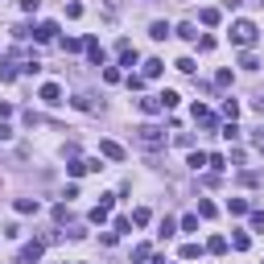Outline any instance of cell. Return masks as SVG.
<instances>
[{
	"label": "cell",
	"mask_w": 264,
	"mask_h": 264,
	"mask_svg": "<svg viewBox=\"0 0 264 264\" xmlns=\"http://www.w3.org/2000/svg\"><path fill=\"white\" fill-rule=\"evenodd\" d=\"M161 71H165V62H161V58H149V62H145V79H157Z\"/></svg>",
	"instance_id": "cell-15"
},
{
	"label": "cell",
	"mask_w": 264,
	"mask_h": 264,
	"mask_svg": "<svg viewBox=\"0 0 264 264\" xmlns=\"http://www.w3.org/2000/svg\"><path fill=\"white\" fill-rule=\"evenodd\" d=\"M207 252H215V256H219V252H227V240H223V236H211V244H207Z\"/></svg>",
	"instance_id": "cell-27"
},
{
	"label": "cell",
	"mask_w": 264,
	"mask_h": 264,
	"mask_svg": "<svg viewBox=\"0 0 264 264\" xmlns=\"http://www.w3.org/2000/svg\"><path fill=\"white\" fill-rule=\"evenodd\" d=\"M198 21H203V25H219L223 13H219V9H203V13H198Z\"/></svg>",
	"instance_id": "cell-17"
},
{
	"label": "cell",
	"mask_w": 264,
	"mask_h": 264,
	"mask_svg": "<svg viewBox=\"0 0 264 264\" xmlns=\"http://www.w3.org/2000/svg\"><path fill=\"white\" fill-rule=\"evenodd\" d=\"M21 9H25V13H38V9H42V0H21Z\"/></svg>",
	"instance_id": "cell-39"
},
{
	"label": "cell",
	"mask_w": 264,
	"mask_h": 264,
	"mask_svg": "<svg viewBox=\"0 0 264 264\" xmlns=\"http://www.w3.org/2000/svg\"><path fill=\"white\" fill-rule=\"evenodd\" d=\"M157 236H161V240H170V236H178V223H174V219H161V231H157Z\"/></svg>",
	"instance_id": "cell-20"
},
{
	"label": "cell",
	"mask_w": 264,
	"mask_h": 264,
	"mask_svg": "<svg viewBox=\"0 0 264 264\" xmlns=\"http://www.w3.org/2000/svg\"><path fill=\"white\" fill-rule=\"evenodd\" d=\"M99 153H104L108 161H124V149H120L116 141H99Z\"/></svg>",
	"instance_id": "cell-7"
},
{
	"label": "cell",
	"mask_w": 264,
	"mask_h": 264,
	"mask_svg": "<svg viewBox=\"0 0 264 264\" xmlns=\"http://www.w3.org/2000/svg\"><path fill=\"white\" fill-rule=\"evenodd\" d=\"M207 165V153H190V170H203Z\"/></svg>",
	"instance_id": "cell-34"
},
{
	"label": "cell",
	"mask_w": 264,
	"mask_h": 264,
	"mask_svg": "<svg viewBox=\"0 0 264 264\" xmlns=\"http://www.w3.org/2000/svg\"><path fill=\"white\" fill-rule=\"evenodd\" d=\"M252 108H256V112L264 116V95H256V99H252Z\"/></svg>",
	"instance_id": "cell-41"
},
{
	"label": "cell",
	"mask_w": 264,
	"mask_h": 264,
	"mask_svg": "<svg viewBox=\"0 0 264 264\" xmlns=\"http://www.w3.org/2000/svg\"><path fill=\"white\" fill-rule=\"evenodd\" d=\"M108 211H112V207H104V203H99V207L91 211V223H108Z\"/></svg>",
	"instance_id": "cell-29"
},
{
	"label": "cell",
	"mask_w": 264,
	"mask_h": 264,
	"mask_svg": "<svg viewBox=\"0 0 264 264\" xmlns=\"http://www.w3.org/2000/svg\"><path fill=\"white\" fill-rule=\"evenodd\" d=\"M13 116V104H0V120H9Z\"/></svg>",
	"instance_id": "cell-40"
},
{
	"label": "cell",
	"mask_w": 264,
	"mask_h": 264,
	"mask_svg": "<svg viewBox=\"0 0 264 264\" xmlns=\"http://www.w3.org/2000/svg\"><path fill=\"white\" fill-rule=\"evenodd\" d=\"M153 215H149V207H137V211H132V223H137V227H145Z\"/></svg>",
	"instance_id": "cell-24"
},
{
	"label": "cell",
	"mask_w": 264,
	"mask_h": 264,
	"mask_svg": "<svg viewBox=\"0 0 264 264\" xmlns=\"http://www.w3.org/2000/svg\"><path fill=\"white\" fill-rule=\"evenodd\" d=\"M252 231H264V211H252Z\"/></svg>",
	"instance_id": "cell-38"
},
{
	"label": "cell",
	"mask_w": 264,
	"mask_h": 264,
	"mask_svg": "<svg viewBox=\"0 0 264 264\" xmlns=\"http://www.w3.org/2000/svg\"><path fill=\"white\" fill-rule=\"evenodd\" d=\"M223 116H227V120L240 116V104H236V99H223Z\"/></svg>",
	"instance_id": "cell-26"
},
{
	"label": "cell",
	"mask_w": 264,
	"mask_h": 264,
	"mask_svg": "<svg viewBox=\"0 0 264 264\" xmlns=\"http://www.w3.org/2000/svg\"><path fill=\"white\" fill-rule=\"evenodd\" d=\"M71 104H75L79 112H95V99H91V95H75V99H71Z\"/></svg>",
	"instance_id": "cell-18"
},
{
	"label": "cell",
	"mask_w": 264,
	"mask_h": 264,
	"mask_svg": "<svg viewBox=\"0 0 264 264\" xmlns=\"http://www.w3.org/2000/svg\"><path fill=\"white\" fill-rule=\"evenodd\" d=\"M141 112H145V116H157V112H165V108H161L157 95H145V99H141Z\"/></svg>",
	"instance_id": "cell-9"
},
{
	"label": "cell",
	"mask_w": 264,
	"mask_h": 264,
	"mask_svg": "<svg viewBox=\"0 0 264 264\" xmlns=\"http://www.w3.org/2000/svg\"><path fill=\"white\" fill-rule=\"evenodd\" d=\"M194 120H203L207 128H215V112H211V108H203V104H194Z\"/></svg>",
	"instance_id": "cell-12"
},
{
	"label": "cell",
	"mask_w": 264,
	"mask_h": 264,
	"mask_svg": "<svg viewBox=\"0 0 264 264\" xmlns=\"http://www.w3.org/2000/svg\"><path fill=\"white\" fill-rule=\"evenodd\" d=\"M198 215H203V219H215V215H219V207L211 203V198H198Z\"/></svg>",
	"instance_id": "cell-14"
},
{
	"label": "cell",
	"mask_w": 264,
	"mask_h": 264,
	"mask_svg": "<svg viewBox=\"0 0 264 264\" xmlns=\"http://www.w3.org/2000/svg\"><path fill=\"white\" fill-rule=\"evenodd\" d=\"M9 141H13V124L0 120V145H9Z\"/></svg>",
	"instance_id": "cell-33"
},
{
	"label": "cell",
	"mask_w": 264,
	"mask_h": 264,
	"mask_svg": "<svg viewBox=\"0 0 264 264\" xmlns=\"http://www.w3.org/2000/svg\"><path fill=\"white\" fill-rule=\"evenodd\" d=\"M42 248H46V244L33 240V244H25V248H21V256H17V260H21V264H38V260H42Z\"/></svg>",
	"instance_id": "cell-3"
},
{
	"label": "cell",
	"mask_w": 264,
	"mask_h": 264,
	"mask_svg": "<svg viewBox=\"0 0 264 264\" xmlns=\"http://www.w3.org/2000/svg\"><path fill=\"white\" fill-rule=\"evenodd\" d=\"M120 66H137V50L128 42H120Z\"/></svg>",
	"instance_id": "cell-11"
},
{
	"label": "cell",
	"mask_w": 264,
	"mask_h": 264,
	"mask_svg": "<svg viewBox=\"0 0 264 264\" xmlns=\"http://www.w3.org/2000/svg\"><path fill=\"white\" fill-rule=\"evenodd\" d=\"M13 79H17V66L5 62V66H0V83H13Z\"/></svg>",
	"instance_id": "cell-31"
},
{
	"label": "cell",
	"mask_w": 264,
	"mask_h": 264,
	"mask_svg": "<svg viewBox=\"0 0 264 264\" xmlns=\"http://www.w3.org/2000/svg\"><path fill=\"white\" fill-rule=\"evenodd\" d=\"M252 141H256V149H260V153H264V128H260V132H256V137H252Z\"/></svg>",
	"instance_id": "cell-42"
},
{
	"label": "cell",
	"mask_w": 264,
	"mask_h": 264,
	"mask_svg": "<svg viewBox=\"0 0 264 264\" xmlns=\"http://www.w3.org/2000/svg\"><path fill=\"white\" fill-rule=\"evenodd\" d=\"M240 66H244V71H256V66H260V58H256L252 50H244V54H240Z\"/></svg>",
	"instance_id": "cell-19"
},
{
	"label": "cell",
	"mask_w": 264,
	"mask_h": 264,
	"mask_svg": "<svg viewBox=\"0 0 264 264\" xmlns=\"http://www.w3.org/2000/svg\"><path fill=\"white\" fill-rule=\"evenodd\" d=\"M17 215H38V198H17Z\"/></svg>",
	"instance_id": "cell-13"
},
{
	"label": "cell",
	"mask_w": 264,
	"mask_h": 264,
	"mask_svg": "<svg viewBox=\"0 0 264 264\" xmlns=\"http://www.w3.org/2000/svg\"><path fill=\"white\" fill-rule=\"evenodd\" d=\"M66 17H71V21H79V17H83V5H79V0H71V5H66Z\"/></svg>",
	"instance_id": "cell-32"
},
{
	"label": "cell",
	"mask_w": 264,
	"mask_h": 264,
	"mask_svg": "<svg viewBox=\"0 0 264 264\" xmlns=\"http://www.w3.org/2000/svg\"><path fill=\"white\" fill-rule=\"evenodd\" d=\"M256 38H260V29L252 25V21H236V25H231V42H236V46H256Z\"/></svg>",
	"instance_id": "cell-2"
},
{
	"label": "cell",
	"mask_w": 264,
	"mask_h": 264,
	"mask_svg": "<svg viewBox=\"0 0 264 264\" xmlns=\"http://www.w3.org/2000/svg\"><path fill=\"white\" fill-rule=\"evenodd\" d=\"M198 256H203V248H198V244H186V248H182V260H198Z\"/></svg>",
	"instance_id": "cell-30"
},
{
	"label": "cell",
	"mask_w": 264,
	"mask_h": 264,
	"mask_svg": "<svg viewBox=\"0 0 264 264\" xmlns=\"http://www.w3.org/2000/svg\"><path fill=\"white\" fill-rule=\"evenodd\" d=\"M83 50H87V58H91V66H104V46H99L95 38H83Z\"/></svg>",
	"instance_id": "cell-4"
},
{
	"label": "cell",
	"mask_w": 264,
	"mask_h": 264,
	"mask_svg": "<svg viewBox=\"0 0 264 264\" xmlns=\"http://www.w3.org/2000/svg\"><path fill=\"white\" fill-rule=\"evenodd\" d=\"M178 38H186V42H198V29L186 21V25H178Z\"/></svg>",
	"instance_id": "cell-22"
},
{
	"label": "cell",
	"mask_w": 264,
	"mask_h": 264,
	"mask_svg": "<svg viewBox=\"0 0 264 264\" xmlns=\"http://www.w3.org/2000/svg\"><path fill=\"white\" fill-rule=\"evenodd\" d=\"M207 165H211V174H223V170H227V157H223V153H211Z\"/></svg>",
	"instance_id": "cell-16"
},
{
	"label": "cell",
	"mask_w": 264,
	"mask_h": 264,
	"mask_svg": "<svg viewBox=\"0 0 264 264\" xmlns=\"http://www.w3.org/2000/svg\"><path fill=\"white\" fill-rule=\"evenodd\" d=\"M248 244H252V240L244 236V231H236V236H231V248H236V252H248Z\"/></svg>",
	"instance_id": "cell-23"
},
{
	"label": "cell",
	"mask_w": 264,
	"mask_h": 264,
	"mask_svg": "<svg viewBox=\"0 0 264 264\" xmlns=\"http://www.w3.org/2000/svg\"><path fill=\"white\" fill-rule=\"evenodd\" d=\"M132 132H137V145H141V149H149V153L165 145V132H161L157 124H141V128H132Z\"/></svg>",
	"instance_id": "cell-1"
},
{
	"label": "cell",
	"mask_w": 264,
	"mask_h": 264,
	"mask_svg": "<svg viewBox=\"0 0 264 264\" xmlns=\"http://www.w3.org/2000/svg\"><path fill=\"white\" fill-rule=\"evenodd\" d=\"M153 260V248L149 244H137V248H132V264H149Z\"/></svg>",
	"instance_id": "cell-10"
},
{
	"label": "cell",
	"mask_w": 264,
	"mask_h": 264,
	"mask_svg": "<svg viewBox=\"0 0 264 264\" xmlns=\"http://www.w3.org/2000/svg\"><path fill=\"white\" fill-rule=\"evenodd\" d=\"M170 33H174V29L165 25V21H153V25H149V38H153V42H165Z\"/></svg>",
	"instance_id": "cell-8"
},
{
	"label": "cell",
	"mask_w": 264,
	"mask_h": 264,
	"mask_svg": "<svg viewBox=\"0 0 264 264\" xmlns=\"http://www.w3.org/2000/svg\"><path fill=\"white\" fill-rule=\"evenodd\" d=\"M42 104H50V108L62 104V87H58V83H46V87H42Z\"/></svg>",
	"instance_id": "cell-6"
},
{
	"label": "cell",
	"mask_w": 264,
	"mask_h": 264,
	"mask_svg": "<svg viewBox=\"0 0 264 264\" xmlns=\"http://www.w3.org/2000/svg\"><path fill=\"white\" fill-rule=\"evenodd\" d=\"M33 38H38V42H54L58 38V21H42L38 29H33Z\"/></svg>",
	"instance_id": "cell-5"
},
{
	"label": "cell",
	"mask_w": 264,
	"mask_h": 264,
	"mask_svg": "<svg viewBox=\"0 0 264 264\" xmlns=\"http://www.w3.org/2000/svg\"><path fill=\"white\" fill-rule=\"evenodd\" d=\"M157 99H161V108H178V99H182V95H178V91H161Z\"/></svg>",
	"instance_id": "cell-21"
},
{
	"label": "cell",
	"mask_w": 264,
	"mask_h": 264,
	"mask_svg": "<svg viewBox=\"0 0 264 264\" xmlns=\"http://www.w3.org/2000/svg\"><path fill=\"white\" fill-rule=\"evenodd\" d=\"M223 137H227L231 145H236V141H240V124H236V120H227V128H223Z\"/></svg>",
	"instance_id": "cell-25"
},
{
	"label": "cell",
	"mask_w": 264,
	"mask_h": 264,
	"mask_svg": "<svg viewBox=\"0 0 264 264\" xmlns=\"http://www.w3.org/2000/svg\"><path fill=\"white\" fill-rule=\"evenodd\" d=\"M227 211H231V215H248V203H244V198H231Z\"/></svg>",
	"instance_id": "cell-28"
},
{
	"label": "cell",
	"mask_w": 264,
	"mask_h": 264,
	"mask_svg": "<svg viewBox=\"0 0 264 264\" xmlns=\"http://www.w3.org/2000/svg\"><path fill=\"white\" fill-rule=\"evenodd\" d=\"M178 71L182 75H194V58H178Z\"/></svg>",
	"instance_id": "cell-35"
},
{
	"label": "cell",
	"mask_w": 264,
	"mask_h": 264,
	"mask_svg": "<svg viewBox=\"0 0 264 264\" xmlns=\"http://www.w3.org/2000/svg\"><path fill=\"white\" fill-rule=\"evenodd\" d=\"M182 231H198V215H186L182 219Z\"/></svg>",
	"instance_id": "cell-37"
},
{
	"label": "cell",
	"mask_w": 264,
	"mask_h": 264,
	"mask_svg": "<svg viewBox=\"0 0 264 264\" xmlns=\"http://www.w3.org/2000/svg\"><path fill=\"white\" fill-rule=\"evenodd\" d=\"M174 141H178L182 149H194V137H190V132H178V137H174Z\"/></svg>",
	"instance_id": "cell-36"
}]
</instances>
